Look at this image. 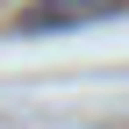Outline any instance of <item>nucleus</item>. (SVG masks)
<instances>
[{
  "instance_id": "obj_1",
  "label": "nucleus",
  "mask_w": 129,
  "mask_h": 129,
  "mask_svg": "<svg viewBox=\"0 0 129 129\" xmlns=\"http://www.w3.org/2000/svg\"><path fill=\"white\" fill-rule=\"evenodd\" d=\"M129 14V0H29L14 14L22 36H57V29H86V22H115Z\"/></svg>"
}]
</instances>
